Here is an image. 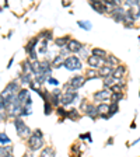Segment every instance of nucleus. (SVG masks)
Returning a JSON list of instances; mask_svg holds the SVG:
<instances>
[{
    "mask_svg": "<svg viewBox=\"0 0 140 157\" xmlns=\"http://www.w3.org/2000/svg\"><path fill=\"white\" fill-rule=\"evenodd\" d=\"M105 65L109 66V67H116V66H119V59L115 58L114 55H108L107 59H105Z\"/></svg>",
    "mask_w": 140,
    "mask_h": 157,
    "instance_id": "18",
    "label": "nucleus"
},
{
    "mask_svg": "<svg viewBox=\"0 0 140 157\" xmlns=\"http://www.w3.org/2000/svg\"><path fill=\"white\" fill-rule=\"evenodd\" d=\"M38 38H44V41H46V42H49V41L53 39V35H52V31H42V32H39V35H38Z\"/></svg>",
    "mask_w": 140,
    "mask_h": 157,
    "instance_id": "24",
    "label": "nucleus"
},
{
    "mask_svg": "<svg viewBox=\"0 0 140 157\" xmlns=\"http://www.w3.org/2000/svg\"><path fill=\"white\" fill-rule=\"evenodd\" d=\"M46 81H48L49 84H53V86H59V80H56L55 77H52V76L49 77V79H48Z\"/></svg>",
    "mask_w": 140,
    "mask_h": 157,
    "instance_id": "36",
    "label": "nucleus"
},
{
    "mask_svg": "<svg viewBox=\"0 0 140 157\" xmlns=\"http://www.w3.org/2000/svg\"><path fill=\"white\" fill-rule=\"evenodd\" d=\"M67 118L72 121H77L78 118H80V114H78V111L76 110V108H73V110L67 111Z\"/></svg>",
    "mask_w": 140,
    "mask_h": 157,
    "instance_id": "25",
    "label": "nucleus"
},
{
    "mask_svg": "<svg viewBox=\"0 0 140 157\" xmlns=\"http://www.w3.org/2000/svg\"><path fill=\"white\" fill-rule=\"evenodd\" d=\"M63 66H65V69L70 70V72H73V70H81V69H83V63H81V60L77 58V56H74V55H70L69 58L65 59Z\"/></svg>",
    "mask_w": 140,
    "mask_h": 157,
    "instance_id": "2",
    "label": "nucleus"
},
{
    "mask_svg": "<svg viewBox=\"0 0 140 157\" xmlns=\"http://www.w3.org/2000/svg\"><path fill=\"white\" fill-rule=\"evenodd\" d=\"M85 81H87V80H85V77L74 76V77H72V79H70L66 84H65V90H66V91H76L77 88H80V87L84 86Z\"/></svg>",
    "mask_w": 140,
    "mask_h": 157,
    "instance_id": "1",
    "label": "nucleus"
},
{
    "mask_svg": "<svg viewBox=\"0 0 140 157\" xmlns=\"http://www.w3.org/2000/svg\"><path fill=\"white\" fill-rule=\"evenodd\" d=\"M85 80H92V79H97L98 77V70L97 69H88L84 74Z\"/></svg>",
    "mask_w": 140,
    "mask_h": 157,
    "instance_id": "21",
    "label": "nucleus"
},
{
    "mask_svg": "<svg viewBox=\"0 0 140 157\" xmlns=\"http://www.w3.org/2000/svg\"><path fill=\"white\" fill-rule=\"evenodd\" d=\"M119 111V105L118 104H115V102H111L109 104V108H108V117H114L115 114H118Z\"/></svg>",
    "mask_w": 140,
    "mask_h": 157,
    "instance_id": "22",
    "label": "nucleus"
},
{
    "mask_svg": "<svg viewBox=\"0 0 140 157\" xmlns=\"http://www.w3.org/2000/svg\"><path fill=\"white\" fill-rule=\"evenodd\" d=\"M125 13H126L125 9L122 7V6H118V7H115L114 10L111 11L109 14L112 15V19L116 22H123L125 21Z\"/></svg>",
    "mask_w": 140,
    "mask_h": 157,
    "instance_id": "5",
    "label": "nucleus"
},
{
    "mask_svg": "<svg viewBox=\"0 0 140 157\" xmlns=\"http://www.w3.org/2000/svg\"><path fill=\"white\" fill-rule=\"evenodd\" d=\"M126 74V66H123V65H119V66H116L114 69V72H112V77L114 79H123V76Z\"/></svg>",
    "mask_w": 140,
    "mask_h": 157,
    "instance_id": "12",
    "label": "nucleus"
},
{
    "mask_svg": "<svg viewBox=\"0 0 140 157\" xmlns=\"http://www.w3.org/2000/svg\"><path fill=\"white\" fill-rule=\"evenodd\" d=\"M77 24H78L80 28L85 29V31H90V29L92 28V26H91V22L90 21H77Z\"/></svg>",
    "mask_w": 140,
    "mask_h": 157,
    "instance_id": "29",
    "label": "nucleus"
},
{
    "mask_svg": "<svg viewBox=\"0 0 140 157\" xmlns=\"http://www.w3.org/2000/svg\"><path fill=\"white\" fill-rule=\"evenodd\" d=\"M83 48H84V45L77 39H70L69 45H67V49L70 51V53H80V51Z\"/></svg>",
    "mask_w": 140,
    "mask_h": 157,
    "instance_id": "9",
    "label": "nucleus"
},
{
    "mask_svg": "<svg viewBox=\"0 0 140 157\" xmlns=\"http://www.w3.org/2000/svg\"><path fill=\"white\" fill-rule=\"evenodd\" d=\"M14 126H15V131H17L18 136H21V138H28V136L32 135V133H31V129L28 128V126L22 122V119H20V118H17V119L14 121Z\"/></svg>",
    "mask_w": 140,
    "mask_h": 157,
    "instance_id": "3",
    "label": "nucleus"
},
{
    "mask_svg": "<svg viewBox=\"0 0 140 157\" xmlns=\"http://www.w3.org/2000/svg\"><path fill=\"white\" fill-rule=\"evenodd\" d=\"M41 157H55V150L52 147H44L41 152Z\"/></svg>",
    "mask_w": 140,
    "mask_h": 157,
    "instance_id": "23",
    "label": "nucleus"
},
{
    "mask_svg": "<svg viewBox=\"0 0 140 157\" xmlns=\"http://www.w3.org/2000/svg\"><path fill=\"white\" fill-rule=\"evenodd\" d=\"M56 112H58V115L62 118H66L67 117V111L63 108V107H58V110H56Z\"/></svg>",
    "mask_w": 140,
    "mask_h": 157,
    "instance_id": "32",
    "label": "nucleus"
},
{
    "mask_svg": "<svg viewBox=\"0 0 140 157\" xmlns=\"http://www.w3.org/2000/svg\"><path fill=\"white\" fill-rule=\"evenodd\" d=\"M123 97H125V95H123V93H112V95H111V102L118 104V102L121 101Z\"/></svg>",
    "mask_w": 140,
    "mask_h": 157,
    "instance_id": "27",
    "label": "nucleus"
},
{
    "mask_svg": "<svg viewBox=\"0 0 140 157\" xmlns=\"http://www.w3.org/2000/svg\"><path fill=\"white\" fill-rule=\"evenodd\" d=\"M78 97L77 91H65L60 98V104L62 105H69V104H73V101Z\"/></svg>",
    "mask_w": 140,
    "mask_h": 157,
    "instance_id": "6",
    "label": "nucleus"
},
{
    "mask_svg": "<svg viewBox=\"0 0 140 157\" xmlns=\"http://www.w3.org/2000/svg\"><path fill=\"white\" fill-rule=\"evenodd\" d=\"M80 55H81V58H84V59H88L90 58V55H88V51L85 49V48H83L80 51Z\"/></svg>",
    "mask_w": 140,
    "mask_h": 157,
    "instance_id": "35",
    "label": "nucleus"
},
{
    "mask_svg": "<svg viewBox=\"0 0 140 157\" xmlns=\"http://www.w3.org/2000/svg\"><path fill=\"white\" fill-rule=\"evenodd\" d=\"M115 83H116V79H114L112 76L108 77V79H104V87L105 88H111Z\"/></svg>",
    "mask_w": 140,
    "mask_h": 157,
    "instance_id": "28",
    "label": "nucleus"
},
{
    "mask_svg": "<svg viewBox=\"0 0 140 157\" xmlns=\"http://www.w3.org/2000/svg\"><path fill=\"white\" fill-rule=\"evenodd\" d=\"M0 143H3V145L10 143V138H8L6 133H0Z\"/></svg>",
    "mask_w": 140,
    "mask_h": 157,
    "instance_id": "33",
    "label": "nucleus"
},
{
    "mask_svg": "<svg viewBox=\"0 0 140 157\" xmlns=\"http://www.w3.org/2000/svg\"><path fill=\"white\" fill-rule=\"evenodd\" d=\"M63 62H65V59L60 55H58V56H55V59L51 62V65H52V67H60V66L63 65Z\"/></svg>",
    "mask_w": 140,
    "mask_h": 157,
    "instance_id": "26",
    "label": "nucleus"
},
{
    "mask_svg": "<svg viewBox=\"0 0 140 157\" xmlns=\"http://www.w3.org/2000/svg\"><path fill=\"white\" fill-rule=\"evenodd\" d=\"M111 95H112L111 88H104V90H101V91H97L95 94H94V100H97V101L107 102L108 100H111Z\"/></svg>",
    "mask_w": 140,
    "mask_h": 157,
    "instance_id": "7",
    "label": "nucleus"
},
{
    "mask_svg": "<svg viewBox=\"0 0 140 157\" xmlns=\"http://www.w3.org/2000/svg\"><path fill=\"white\" fill-rule=\"evenodd\" d=\"M63 6H65V7H69L70 3H69V2H65V3H63Z\"/></svg>",
    "mask_w": 140,
    "mask_h": 157,
    "instance_id": "39",
    "label": "nucleus"
},
{
    "mask_svg": "<svg viewBox=\"0 0 140 157\" xmlns=\"http://www.w3.org/2000/svg\"><path fill=\"white\" fill-rule=\"evenodd\" d=\"M87 63H88L90 67H92V69H101V67H104L105 66V59H100V58H95V56H90L88 59H87Z\"/></svg>",
    "mask_w": 140,
    "mask_h": 157,
    "instance_id": "8",
    "label": "nucleus"
},
{
    "mask_svg": "<svg viewBox=\"0 0 140 157\" xmlns=\"http://www.w3.org/2000/svg\"><path fill=\"white\" fill-rule=\"evenodd\" d=\"M112 72H114V67H109V66H104L101 69H98V77H104V79H108V77L112 76Z\"/></svg>",
    "mask_w": 140,
    "mask_h": 157,
    "instance_id": "13",
    "label": "nucleus"
},
{
    "mask_svg": "<svg viewBox=\"0 0 140 157\" xmlns=\"http://www.w3.org/2000/svg\"><path fill=\"white\" fill-rule=\"evenodd\" d=\"M80 139H81V140H84V139H87L88 142H92V139H91V133H90V132H87V133H81V135H80Z\"/></svg>",
    "mask_w": 140,
    "mask_h": 157,
    "instance_id": "34",
    "label": "nucleus"
},
{
    "mask_svg": "<svg viewBox=\"0 0 140 157\" xmlns=\"http://www.w3.org/2000/svg\"><path fill=\"white\" fill-rule=\"evenodd\" d=\"M69 42H70V37L69 35H65V37H60V38H56L55 39V44H56V46L58 48H66L67 45H69Z\"/></svg>",
    "mask_w": 140,
    "mask_h": 157,
    "instance_id": "15",
    "label": "nucleus"
},
{
    "mask_svg": "<svg viewBox=\"0 0 140 157\" xmlns=\"http://www.w3.org/2000/svg\"><path fill=\"white\" fill-rule=\"evenodd\" d=\"M108 108H109V104H107V102H101V104H98L97 105V112H98V117L100 115H104V114L108 112Z\"/></svg>",
    "mask_w": 140,
    "mask_h": 157,
    "instance_id": "19",
    "label": "nucleus"
},
{
    "mask_svg": "<svg viewBox=\"0 0 140 157\" xmlns=\"http://www.w3.org/2000/svg\"><path fill=\"white\" fill-rule=\"evenodd\" d=\"M38 52H39L41 55H44V53L48 52V42H46V41H42V44H41V48L38 49Z\"/></svg>",
    "mask_w": 140,
    "mask_h": 157,
    "instance_id": "31",
    "label": "nucleus"
},
{
    "mask_svg": "<svg viewBox=\"0 0 140 157\" xmlns=\"http://www.w3.org/2000/svg\"><path fill=\"white\" fill-rule=\"evenodd\" d=\"M22 73L24 74H32V65H31V62H28V60H24L22 62Z\"/></svg>",
    "mask_w": 140,
    "mask_h": 157,
    "instance_id": "20",
    "label": "nucleus"
},
{
    "mask_svg": "<svg viewBox=\"0 0 140 157\" xmlns=\"http://www.w3.org/2000/svg\"><path fill=\"white\" fill-rule=\"evenodd\" d=\"M0 11H2V7H0Z\"/></svg>",
    "mask_w": 140,
    "mask_h": 157,
    "instance_id": "40",
    "label": "nucleus"
},
{
    "mask_svg": "<svg viewBox=\"0 0 140 157\" xmlns=\"http://www.w3.org/2000/svg\"><path fill=\"white\" fill-rule=\"evenodd\" d=\"M28 145H30V149L31 150H39L41 147L44 146V138H39V136L37 135H31L30 138H28Z\"/></svg>",
    "mask_w": 140,
    "mask_h": 157,
    "instance_id": "4",
    "label": "nucleus"
},
{
    "mask_svg": "<svg viewBox=\"0 0 140 157\" xmlns=\"http://www.w3.org/2000/svg\"><path fill=\"white\" fill-rule=\"evenodd\" d=\"M116 84H118L121 88H123V87L126 86V81L123 80V79H118V80H116Z\"/></svg>",
    "mask_w": 140,
    "mask_h": 157,
    "instance_id": "37",
    "label": "nucleus"
},
{
    "mask_svg": "<svg viewBox=\"0 0 140 157\" xmlns=\"http://www.w3.org/2000/svg\"><path fill=\"white\" fill-rule=\"evenodd\" d=\"M84 114L87 115L88 118H91V119L95 121L97 118H98V112H97V105L95 104H87V107H85L84 110Z\"/></svg>",
    "mask_w": 140,
    "mask_h": 157,
    "instance_id": "11",
    "label": "nucleus"
},
{
    "mask_svg": "<svg viewBox=\"0 0 140 157\" xmlns=\"http://www.w3.org/2000/svg\"><path fill=\"white\" fill-rule=\"evenodd\" d=\"M90 6H91V7L94 9L95 11H98L100 14L109 13V10H108V7L105 6V3H104V2H90Z\"/></svg>",
    "mask_w": 140,
    "mask_h": 157,
    "instance_id": "10",
    "label": "nucleus"
},
{
    "mask_svg": "<svg viewBox=\"0 0 140 157\" xmlns=\"http://www.w3.org/2000/svg\"><path fill=\"white\" fill-rule=\"evenodd\" d=\"M91 55L95 56V58H100V59H107L108 53H107V51H104V49H101V48H92Z\"/></svg>",
    "mask_w": 140,
    "mask_h": 157,
    "instance_id": "16",
    "label": "nucleus"
},
{
    "mask_svg": "<svg viewBox=\"0 0 140 157\" xmlns=\"http://www.w3.org/2000/svg\"><path fill=\"white\" fill-rule=\"evenodd\" d=\"M38 42H39V38H38V37L31 38V39L28 41V44H27V46H25V51L28 52V53L34 52V51H35V46L38 45Z\"/></svg>",
    "mask_w": 140,
    "mask_h": 157,
    "instance_id": "17",
    "label": "nucleus"
},
{
    "mask_svg": "<svg viewBox=\"0 0 140 157\" xmlns=\"http://www.w3.org/2000/svg\"><path fill=\"white\" fill-rule=\"evenodd\" d=\"M52 110H53V105H52L51 102H45V104H44L45 115H51V114H52Z\"/></svg>",
    "mask_w": 140,
    "mask_h": 157,
    "instance_id": "30",
    "label": "nucleus"
},
{
    "mask_svg": "<svg viewBox=\"0 0 140 157\" xmlns=\"http://www.w3.org/2000/svg\"><path fill=\"white\" fill-rule=\"evenodd\" d=\"M34 135H37V136H39V138H42V131H41V129H35V131H34Z\"/></svg>",
    "mask_w": 140,
    "mask_h": 157,
    "instance_id": "38",
    "label": "nucleus"
},
{
    "mask_svg": "<svg viewBox=\"0 0 140 157\" xmlns=\"http://www.w3.org/2000/svg\"><path fill=\"white\" fill-rule=\"evenodd\" d=\"M139 95H140V91H139Z\"/></svg>",
    "mask_w": 140,
    "mask_h": 157,
    "instance_id": "41",
    "label": "nucleus"
},
{
    "mask_svg": "<svg viewBox=\"0 0 140 157\" xmlns=\"http://www.w3.org/2000/svg\"><path fill=\"white\" fill-rule=\"evenodd\" d=\"M28 98H30V90H27V88H22V90H20L18 94H17V100L21 102L22 105L25 104V101Z\"/></svg>",
    "mask_w": 140,
    "mask_h": 157,
    "instance_id": "14",
    "label": "nucleus"
}]
</instances>
